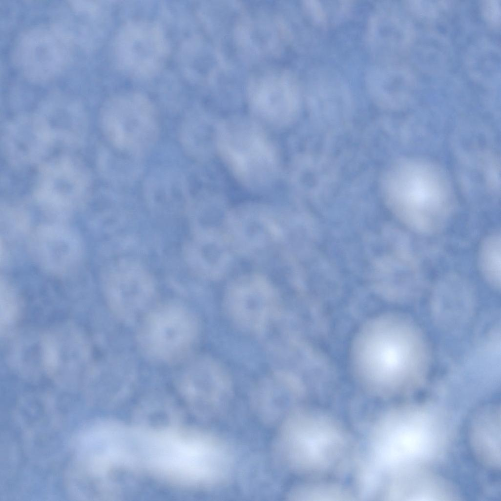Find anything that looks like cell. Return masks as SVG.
Returning <instances> with one entry per match:
<instances>
[{
  "label": "cell",
  "instance_id": "cell-1",
  "mask_svg": "<svg viewBox=\"0 0 501 501\" xmlns=\"http://www.w3.org/2000/svg\"><path fill=\"white\" fill-rule=\"evenodd\" d=\"M352 351L357 377L371 388L410 389L423 382L429 370L426 340L417 325L401 315H384L367 323Z\"/></svg>",
  "mask_w": 501,
  "mask_h": 501
},
{
  "label": "cell",
  "instance_id": "cell-2",
  "mask_svg": "<svg viewBox=\"0 0 501 501\" xmlns=\"http://www.w3.org/2000/svg\"><path fill=\"white\" fill-rule=\"evenodd\" d=\"M233 458L223 439L207 431L177 427H159L150 452L153 477L189 488H209L228 478Z\"/></svg>",
  "mask_w": 501,
  "mask_h": 501
},
{
  "label": "cell",
  "instance_id": "cell-3",
  "mask_svg": "<svg viewBox=\"0 0 501 501\" xmlns=\"http://www.w3.org/2000/svg\"><path fill=\"white\" fill-rule=\"evenodd\" d=\"M392 208L410 229L425 235L441 231L453 209V198L442 173L430 163L409 159L395 170L389 183Z\"/></svg>",
  "mask_w": 501,
  "mask_h": 501
},
{
  "label": "cell",
  "instance_id": "cell-4",
  "mask_svg": "<svg viewBox=\"0 0 501 501\" xmlns=\"http://www.w3.org/2000/svg\"><path fill=\"white\" fill-rule=\"evenodd\" d=\"M215 139L224 162L244 185L261 188L276 178V151L256 122L243 118L223 121L217 128Z\"/></svg>",
  "mask_w": 501,
  "mask_h": 501
},
{
  "label": "cell",
  "instance_id": "cell-5",
  "mask_svg": "<svg viewBox=\"0 0 501 501\" xmlns=\"http://www.w3.org/2000/svg\"><path fill=\"white\" fill-rule=\"evenodd\" d=\"M197 333L192 314L181 306L168 304L149 311L139 332V342L151 357L174 361L183 357L191 347Z\"/></svg>",
  "mask_w": 501,
  "mask_h": 501
},
{
  "label": "cell",
  "instance_id": "cell-6",
  "mask_svg": "<svg viewBox=\"0 0 501 501\" xmlns=\"http://www.w3.org/2000/svg\"><path fill=\"white\" fill-rule=\"evenodd\" d=\"M104 283L108 304L120 319L132 321L146 314L154 285L142 265L131 260L120 261L108 271Z\"/></svg>",
  "mask_w": 501,
  "mask_h": 501
},
{
  "label": "cell",
  "instance_id": "cell-7",
  "mask_svg": "<svg viewBox=\"0 0 501 501\" xmlns=\"http://www.w3.org/2000/svg\"><path fill=\"white\" fill-rule=\"evenodd\" d=\"M250 102L262 122L283 127L293 119L299 102V89L293 77L268 73L255 78L250 84Z\"/></svg>",
  "mask_w": 501,
  "mask_h": 501
},
{
  "label": "cell",
  "instance_id": "cell-8",
  "mask_svg": "<svg viewBox=\"0 0 501 501\" xmlns=\"http://www.w3.org/2000/svg\"><path fill=\"white\" fill-rule=\"evenodd\" d=\"M108 134L123 151L137 152L150 147L158 128L155 114L143 103L123 102L113 107L106 118Z\"/></svg>",
  "mask_w": 501,
  "mask_h": 501
},
{
  "label": "cell",
  "instance_id": "cell-9",
  "mask_svg": "<svg viewBox=\"0 0 501 501\" xmlns=\"http://www.w3.org/2000/svg\"><path fill=\"white\" fill-rule=\"evenodd\" d=\"M31 249L36 261L44 269L60 273L72 268L81 253V243L71 228L58 224H44L34 229Z\"/></svg>",
  "mask_w": 501,
  "mask_h": 501
},
{
  "label": "cell",
  "instance_id": "cell-10",
  "mask_svg": "<svg viewBox=\"0 0 501 501\" xmlns=\"http://www.w3.org/2000/svg\"><path fill=\"white\" fill-rule=\"evenodd\" d=\"M369 47L381 63H394L409 38V24L394 4L378 5L367 26Z\"/></svg>",
  "mask_w": 501,
  "mask_h": 501
},
{
  "label": "cell",
  "instance_id": "cell-11",
  "mask_svg": "<svg viewBox=\"0 0 501 501\" xmlns=\"http://www.w3.org/2000/svg\"><path fill=\"white\" fill-rule=\"evenodd\" d=\"M266 282L259 277L244 278L230 289L228 304L235 319L243 325L261 328L268 321L274 297Z\"/></svg>",
  "mask_w": 501,
  "mask_h": 501
},
{
  "label": "cell",
  "instance_id": "cell-12",
  "mask_svg": "<svg viewBox=\"0 0 501 501\" xmlns=\"http://www.w3.org/2000/svg\"><path fill=\"white\" fill-rule=\"evenodd\" d=\"M182 393L196 403L213 404L220 400L228 389L225 376L207 359L194 361L183 370L179 379Z\"/></svg>",
  "mask_w": 501,
  "mask_h": 501
},
{
  "label": "cell",
  "instance_id": "cell-13",
  "mask_svg": "<svg viewBox=\"0 0 501 501\" xmlns=\"http://www.w3.org/2000/svg\"><path fill=\"white\" fill-rule=\"evenodd\" d=\"M224 241L211 230L196 232L186 243L184 255L190 269L199 275L214 278L228 265L229 254Z\"/></svg>",
  "mask_w": 501,
  "mask_h": 501
},
{
  "label": "cell",
  "instance_id": "cell-14",
  "mask_svg": "<svg viewBox=\"0 0 501 501\" xmlns=\"http://www.w3.org/2000/svg\"><path fill=\"white\" fill-rule=\"evenodd\" d=\"M365 82L372 97L389 105L405 100L412 88L409 73L394 63H381L371 68L366 74Z\"/></svg>",
  "mask_w": 501,
  "mask_h": 501
},
{
  "label": "cell",
  "instance_id": "cell-15",
  "mask_svg": "<svg viewBox=\"0 0 501 501\" xmlns=\"http://www.w3.org/2000/svg\"><path fill=\"white\" fill-rule=\"evenodd\" d=\"M500 410L486 408L473 420L471 430L472 447L485 464L497 467L500 462Z\"/></svg>",
  "mask_w": 501,
  "mask_h": 501
},
{
  "label": "cell",
  "instance_id": "cell-16",
  "mask_svg": "<svg viewBox=\"0 0 501 501\" xmlns=\"http://www.w3.org/2000/svg\"><path fill=\"white\" fill-rule=\"evenodd\" d=\"M478 266L485 281L495 289L501 285V235L497 232L487 236L481 243Z\"/></svg>",
  "mask_w": 501,
  "mask_h": 501
},
{
  "label": "cell",
  "instance_id": "cell-17",
  "mask_svg": "<svg viewBox=\"0 0 501 501\" xmlns=\"http://www.w3.org/2000/svg\"><path fill=\"white\" fill-rule=\"evenodd\" d=\"M0 327L5 329L15 320L18 313V304L14 291L4 280L0 281Z\"/></svg>",
  "mask_w": 501,
  "mask_h": 501
},
{
  "label": "cell",
  "instance_id": "cell-18",
  "mask_svg": "<svg viewBox=\"0 0 501 501\" xmlns=\"http://www.w3.org/2000/svg\"><path fill=\"white\" fill-rule=\"evenodd\" d=\"M303 6L314 23L320 26L328 25L322 1L306 0L304 1Z\"/></svg>",
  "mask_w": 501,
  "mask_h": 501
},
{
  "label": "cell",
  "instance_id": "cell-19",
  "mask_svg": "<svg viewBox=\"0 0 501 501\" xmlns=\"http://www.w3.org/2000/svg\"><path fill=\"white\" fill-rule=\"evenodd\" d=\"M410 6L416 13L420 15L431 16L435 15L438 10L444 4L441 3L429 2L422 1H410Z\"/></svg>",
  "mask_w": 501,
  "mask_h": 501
},
{
  "label": "cell",
  "instance_id": "cell-20",
  "mask_svg": "<svg viewBox=\"0 0 501 501\" xmlns=\"http://www.w3.org/2000/svg\"><path fill=\"white\" fill-rule=\"evenodd\" d=\"M482 8L484 15L490 23L495 24L500 23V6L498 1H485Z\"/></svg>",
  "mask_w": 501,
  "mask_h": 501
}]
</instances>
